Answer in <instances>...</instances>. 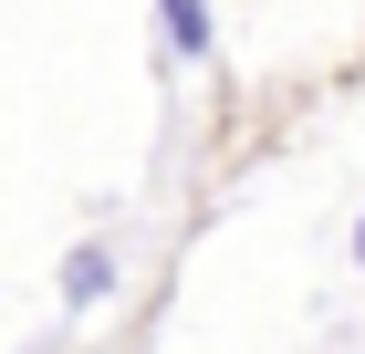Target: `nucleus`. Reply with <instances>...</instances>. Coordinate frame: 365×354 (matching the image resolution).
Here are the masks:
<instances>
[{"label":"nucleus","instance_id":"nucleus-1","mask_svg":"<svg viewBox=\"0 0 365 354\" xmlns=\"http://www.w3.org/2000/svg\"><path fill=\"white\" fill-rule=\"evenodd\" d=\"M105 292H115V250H105V240H84L73 261H63V313H94Z\"/></svg>","mask_w":365,"mask_h":354},{"label":"nucleus","instance_id":"nucleus-2","mask_svg":"<svg viewBox=\"0 0 365 354\" xmlns=\"http://www.w3.org/2000/svg\"><path fill=\"white\" fill-rule=\"evenodd\" d=\"M157 21H168V42H178V53H209V0H157Z\"/></svg>","mask_w":365,"mask_h":354},{"label":"nucleus","instance_id":"nucleus-3","mask_svg":"<svg viewBox=\"0 0 365 354\" xmlns=\"http://www.w3.org/2000/svg\"><path fill=\"white\" fill-rule=\"evenodd\" d=\"M355 271H365V219H355Z\"/></svg>","mask_w":365,"mask_h":354}]
</instances>
